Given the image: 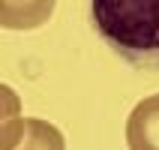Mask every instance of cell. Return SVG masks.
I'll return each mask as SVG.
<instances>
[{
  "mask_svg": "<svg viewBox=\"0 0 159 150\" xmlns=\"http://www.w3.org/2000/svg\"><path fill=\"white\" fill-rule=\"evenodd\" d=\"M102 42L138 69H159V0H90Z\"/></svg>",
  "mask_w": 159,
  "mask_h": 150,
  "instance_id": "cell-1",
  "label": "cell"
},
{
  "mask_svg": "<svg viewBox=\"0 0 159 150\" xmlns=\"http://www.w3.org/2000/svg\"><path fill=\"white\" fill-rule=\"evenodd\" d=\"M0 150H66V138L54 123L42 117H24L3 111V132H0Z\"/></svg>",
  "mask_w": 159,
  "mask_h": 150,
  "instance_id": "cell-2",
  "label": "cell"
},
{
  "mask_svg": "<svg viewBox=\"0 0 159 150\" xmlns=\"http://www.w3.org/2000/svg\"><path fill=\"white\" fill-rule=\"evenodd\" d=\"M129 150H159V93L141 99L126 120Z\"/></svg>",
  "mask_w": 159,
  "mask_h": 150,
  "instance_id": "cell-3",
  "label": "cell"
},
{
  "mask_svg": "<svg viewBox=\"0 0 159 150\" xmlns=\"http://www.w3.org/2000/svg\"><path fill=\"white\" fill-rule=\"evenodd\" d=\"M57 0H0V24L6 30L42 27L54 12Z\"/></svg>",
  "mask_w": 159,
  "mask_h": 150,
  "instance_id": "cell-4",
  "label": "cell"
}]
</instances>
